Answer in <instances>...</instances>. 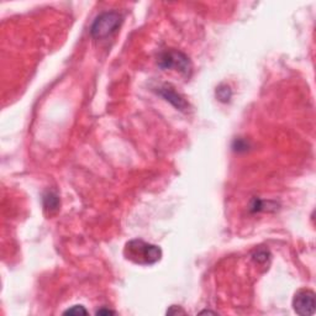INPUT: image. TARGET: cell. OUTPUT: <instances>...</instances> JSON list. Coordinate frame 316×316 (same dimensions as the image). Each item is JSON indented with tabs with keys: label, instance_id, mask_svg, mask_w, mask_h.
Segmentation results:
<instances>
[{
	"label": "cell",
	"instance_id": "cell-4",
	"mask_svg": "<svg viewBox=\"0 0 316 316\" xmlns=\"http://www.w3.org/2000/svg\"><path fill=\"white\" fill-rule=\"evenodd\" d=\"M293 308L296 314L308 316L315 312V294L312 290L298 292L293 299Z\"/></svg>",
	"mask_w": 316,
	"mask_h": 316
},
{
	"label": "cell",
	"instance_id": "cell-7",
	"mask_svg": "<svg viewBox=\"0 0 316 316\" xmlns=\"http://www.w3.org/2000/svg\"><path fill=\"white\" fill-rule=\"evenodd\" d=\"M216 96H218V99L220 100V102H228V100L231 99V96H232V92H231V89H230V86H220L218 88V90H216Z\"/></svg>",
	"mask_w": 316,
	"mask_h": 316
},
{
	"label": "cell",
	"instance_id": "cell-10",
	"mask_svg": "<svg viewBox=\"0 0 316 316\" xmlns=\"http://www.w3.org/2000/svg\"><path fill=\"white\" fill-rule=\"evenodd\" d=\"M102 314H115V312H112V310H109V309H102L96 312V315H102Z\"/></svg>",
	"mask_w": 316,
	"mask_h": 316
},
{
	"label": "cell",
	"instance_id": "cell-5",
	"mask_svg": "<svg viewBox=\"0 0 316 316\" xmlns=\"http://www.w3.org/2000/svg\"><path fill=\"white\" fill-rule=\"evenodd\" d=\"M158 93H160V96H163V98L167 100V102H170L173 106L180 110V112H184L188 108V102L183 99V96H179L177 92L174 90V88L168 86V84H164V86H160Z\"/></svg>",
	"mask_w": 316,
	"mask_h": 316
},
{
	"label": "cell",
	"instance_id": "cell-1",
	"mask_svg": "<svg viewBox=\"0 0 316 316\" xmlns=\"http://www.w3.org/2000/svg\"><path fill=\"white\" fill-rule=\"evenodd\" d=\"M125 254L138 264H154L160 260L162 251L158 246L146 244L142 240H132L126 244Z\"/></svg>",
	"mask_w": 316,
	"mask_h": 316
},
{
	"label": "cell",
	"instance_id": "cell-3",
	"mask_svg": "<svg viewBox=\"0 0 316 316\" xmlns=\"http://www.w3.org/2000/svg\"><path fill=\"white\" fill-rule=\"evenodd\" d=\"M158 66L163 70H176L184 76H189L192 70L190 60L188 57L176 50H168L163 52L158 58Z\"/></svg>",
	"mask_w": 316,
	"mask_h": 316
},
{
	"label": "cell",
	"instance_id": "cell-8",
	"mask_svg": "<svg viewBox=\"0 0 316 316\" xmlns=\"http://www.w3.org/2000/svg\"><path fill=\"white\" fill-rule=\"evenodd\" d=\"M64 315H86L88 314V312H86V309H84V306H82V305H74V306H72L70 309L66 310L64 312H63Z\"/></svg>",
	"mask_w": 316,
	"mask_h": 316
},
{
	"label": "cell",
	"instance_id": "cell-6",
	"mask_svg": "<svg viewBox=\"0 0 316 316\" xmlns=\"http://www.w3.org/2000/svg\"><path fill=\"white\" fill-rule=\"evenodd\" d=\"M60 204V199L58 196H56L54 193L52 192H48L47 194H44V209L46 210H56L58 208Z\"/></svg>",
	"mask_w": 316,
	"mask_h": 316
},
{
	"label": "cell",
	"instance_id": "cell-2",
	"mask_svg": "<svg viewBox=\"0 0 316 316\" xmlns=\"http://www.w3.org/2000/svg\"><path fill=\"white\" fill-rule=\"evenodd\" d=\"M122 22V15L118 12H102L94 20L90 28V34L94 38H105L114 34Z\"/></svg>",
	"mask_w": 316,
	"mask_h": 316
},
{
	"label": "cell",
	"instance_id": "cell-9",
	"mask_svg": "<svg viewBox=\"0 0 316 316\" xmlns=\"http://www.w3.org/2000/svg\"><path fill=\"white\" fill-rule=\"evenodd\" d=\"M267 254H268V252H266V251L257 252L256 256H254V260H257L258 263H264L268 258Z\"/></svg>",
	"mask_w": 316,
	"mask_h": 316
}]
</instances>
